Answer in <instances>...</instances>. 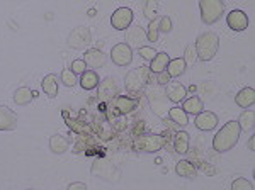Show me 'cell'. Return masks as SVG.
Masks as SVG:
<instances>
[{"label":"cell","mask_w":255,"mask_h":190,"mask_svg":"<svg viewBox=\"0 0 255 190\" xmlns=\"http://www.w3.org/2000/svg\"><path fill=\"white\" fill-rule=\"evenodd\" d=\"M90 43H92V34H90V29L85 26L75 27L68 34V39H67V44L73 49H85V48H89Z\"/></svg>","instance_id":"6"},{"label":"cell","mask_w":255,"mask_h":190,"mask_svg":"<svg viewBox=\"0 0 255 190\" xmlns=\"http://www.w3.org/2000/svg\"><path fill=\"white\" fill-rule=\"evenodd\" d=\"M165 144L163 134H143L134 139V150L143 153H157Z\"/></svg>","instance_id":"5"},{"label":"cell","mask_w":255,"mask_h":190,"mask_svg":"<svg viewBox=\"0 0 255 190\" xmlns=\"http://www.w3.org/2000/svg\"><path fill=\"white\" fill-rule=\"evenodd\" d=\"M249 150L254 151L255 150V138L254 136H250V141H249Z\"/></svg>","instance_id":"39"},{"label":"cell","mask_w":255,"mask_h":190,"mask_svg":"<svg viewBox=\"0 0 255 190\" xmlns=\"http://www.w3.org/2000/svg\"><path fill=\"white\" fill-rule=\"evenodd\" d=\"M143 15H145L148 20H153L158 17V2L157 0H145Z\"/></svg>","instance_id":"29"},{"label":"cell","mask_w":255,"mask_h":190,"mask_svg":"<svg viewBox=\"0 0 255 190\" xmlns=\"http://www.w3.org/2000/svg\"><path fill=\"white\" fill-rule=\"evenodd\" d=\"M187 95V89L184 87L180 82H168L165 85V97L168 98V102L172 104H180V102L186 98Z\"/></svg>","instance_id":"11"},{"label":"cell","mask_w":255,"mask_h":190,"mask_svg":"<svg viewBox=\"0 0 255 190\" xmlns=\"http://www.w3.org/2000/svg\"><path fill=\"white\" fill-rule=\"evenodd\" d=\"M148 100H150V105L151 109H153L155 114H158L160 117H163V110H168L170 107L165 105V100H168V98L165 97V92H163L162 89H158V87H151L150 90H148Z\"/></svg>","instance_id":"9"},{"label":"cell","mask_w":255,"mask_h":190,"mask_svg":"<svg viewBox=\"0 0 255 190\" xmlns=\"http://www.w3.org/2000/svg\"><path fill=\"white\" fill-rule=\"evenodd\" d=\"M225 2L223 0H199V10H201V20L206 26H213L221 19L225 14Z\"/></svg>","instance_id":"3"},{"label":"cell","mask_w":255,"mask_h":190,"mask_svg":"<svg viewBox=\"0 0 255 190\" xmlns=\"http://www.w3.org/2000/svg\"><path fill=\"white\" fill-rule=\"evenodd\" d=\"M218 122H220V119H218V115L215 112H209V110H201L199 114H196V121H194L196 127L199 131H204V133L216 129Z\"/></svg>","instance_id":"10"},{"label":"cell","mask_w":255,"mask_h":190,"mask_svg":"<svg viewBox=\"0 0 255 190\" xmlns=\"http://www.w3.org/2000/svg\"><path fill=\"white\" fill-rule=\"evenodd\" d=\"M34 98V95H32V90L27 89V87H20L14 92V102L17 105H27L29 102Z\"/></svg>","instance_id":"27"},{"label":"cell","mask_w":255,"mask_h":190,"mask_svg":"<svg viewBox=\"0 0 255 190\" xmlns=\"http://www.w3.org/2000/svg\"><path fill=\"white\" fill-rule=\"evenodd\" d=\"M61 84H63L65 87H73V85H77V75L72 72V70H68V68H65L63 72H61Z\"/></svg>","instance_id":"31"},{"label":"cell","mask_w":255,"mask_h":190,"mask_svg":"<svg viewBox=\"0 0 255 190\" xmlns=\"http://www.w3.org/2000/svg\"><path fill=\"white\" fill-rule=\"evenodd\" d=\"M175 173L179 177H182V179L194 180L197 177V168L191 160H180V162H177L175 165Z\"/></svg>","instance_id":"16"},{"label":"cell","mask_w":255,"mask_h":190,"mask_svg":"<svg viewBox=\"0 0 255 190\" xmlns=\"http://www.w3.org/2000/svg\"><path fill=\"white\" fill-rule=\"evenodd\" d=\"M84 61L87 63L89 68L97 70V68H102L106 65V55L101 51V49L90 48V49H87V51H85Z\"/></svg>","instance_id":"15"},{"label":"cell","mask_w":255,"mask_h":190,"mask_svg":"<svg viewBox=\"0 0 255 190\" xmlns=\"http://www.w3.org/2000/svg\"><path fill=\"white\" fill-rule=\"evenodd\" d=\"M242 134V127L237 121H230L226 122L223 127L216 133V136L213 138V150L216 153H225L230 151L232 148L237 146L238 139Z\"/></svg>","instance_id":"1"},{"label":"cell","mask_w":255,"mask_h":190,"mask_svg":"<svg viewBox=\"0 0 255 190\" xmlns=\"http://www.w3.org/2000/svg\"><path fill=\"white\" fill-rule=\"evenodd\" d=\"M17 127V114L5 105H0V131H14Z\"/></svg>","instance_id":"14"},{"label":"cell","mask_w":255,"mask_h":190,"mask_svg":"<svg viewBox=\"0 0 255 190\" xmlns=\"http://www.w3.org/2000/svg\"><path fill=\"white\" fill-rule=\"evenodd\" d=\"M43 92L48 95V97H56V94H58V80H56V77L53 75V73H49L43 78Z\"/></svg>","instance_id":"26"},{"label":"cell","mask_w":255,"mask_h":190,"mask_svg":"<svg viewBox=\"0 0 255 190\" xmlns=\"http://www.w3.org/2000/svg\"><path fill=\"white\" fill-rule=\"evenodd\" d=\"M146 31L139 26H134V27H128V32H126V44H129L131 48H141L146 44Z\"/></svg>","instance_id":"13"},{"label":"cell","mask_w":255,"mask_h":190,"mask_svg":"<svg viewBox=\"0 0 255 190\" xmlns=\"http://www.w3.org/2000/svg\"><path fill=\"white\" fill-rule=\"evenodd\" d=\"M238 124H240L242 131H250L254 129V122H255V112L254 110H244L238 117Z\"/></svg>","instance_id":"28"},{"label":"cell","mask_w":255,"mask_h":190,"mask_svg":"<svg viewBox=\"0 0 255 190\" xmlns=\"http://www.w3.org/2000/svg\"><path fill=\"white\" fill-rule=\"evenodd\" d=\"M111 60L118 67H128L133 61V49L126 43H118L116 46L111 49Z\"/></svg>","instance_id":"7"},{"label":"cell","mask_w":255,"mask_h":190,"mask_svg":"<svg viewBox=\"0 0 255 190\" xmlns=\"http://www.w3.org/2000/svg\"><path fill=\"white\" fill-rule=\"evenodd\" d=\"M79 84L84 90H94V89H97L99 84H101V78H99L96 70H85V72L80 75Z\"/></svg>","instance_id":"19"},{"label":"cell","mask_w":255,"mask_h":190,"mask_svg":"<svg viewBox=\"0 0 255 190\" xmlns=\"http://www.w3.org/2000/svg\"><path fill=\"white\" fill-rule=\"evenodd\" d=\"M133 19H134L133 10L128 9V7H119L111 15V26L116 29V31H126L133 24Z\"/></svg>","instance_id":"8"},{"label":"cell","mask_w":255,"mask_h":190,"mask_svg":"<svg viewBox=\"0 0 255 190\" xmlns=\"http://www.w3.org/2000/svg\"><path fill=\"white\" fill-rule=\"evenodd\" d=\"M168 119H170V122H174L175 126H187L189 124V114L182 107H177V105L168 109Z\"/></svg>","instance_id":"23"},{"label":"cell","mask_w":255,"mask_h":190,"mask_svg":"<svg viewBox=\"0 0 255 190\" xmlns=\"http://www.w3.org/2000/svg\"><path fill=\"white\" fill-rule=\"evenodd\" d=\"M232 189L233 190H254V185H252V182L245 180L244 177H238V179L232 182Z\"/></svg>","instance_id":"33"},{"label":"cell","mask_w":255,"mask_h":190,"mask_svg":"<svg viewBox=\"0 0 255 190\" xmlns=\"http://www.w3.org/2000/svg\"><path fill=\"white\" fill-rule=\"evenodd\" d=\"M186 68H187V65H186V61H184V58H174V60L168 61L167 73L170 75V78H179L186 73Z\"/></svg>","instance_id":"22"},{"label":"cell","mask_w":255,"mask_h":190,"mask_svg":"<svg viewBox=\"0 0 255 190\" xmlns=\"http://www.w3.org/2000/svg\"><path fill=\"white\" fill-rule=\"evenodd\" d=\"M155 75H157V84H158V85H162V87H165V85L168 84V82L172 80L170 75H168V73H167V70H165V72L155 73Z\"/></svg>","instance_id":"37"},{"label":"cell","mask_w":255,"mask_h":190,"mask_svg":"<svg viewBox=\"0 0 255 190\" xmlns=\"http://www.w3.org/2000/svg\"><path fill=\"white\" fill-rule=\"evenodd\" d=\"M168 61H170V56L167 55V53H157L155 55L153 60L150 61V72L151 73H160V72H165L167 70V65H168Z\"/></svg>","instance_id":"24"},{"label":"cell","mask_w":255,"mask_h":190,"mask_svg":"<svg viewBox=\"0 0 255 190\" xmlns=\"http://www.w3.org/2000/svg\"><path fill=\"white\" fill-rule=\"evenodd\" d=\"M184 61H186V65H194L196 60H197V53H196V46L194 44H187L186 49H184Z\"/></svg>","instance_id":"32"},{"label":"cell","mask_w":255,"mask_h":190,"mask_svg":"<svg viewBox=\"0 0 255 190\" xmlns=\"http://www.w3.org/2000/svg\"><path fill=\"white\" fill-rule=\"evenodd\" d=\"M254 102H255V90L252 87H245V89H242L240 92L235 95V104L238 107H242V109L252 107Z\"/></svg>","instance_id":"17"},{"label":"cell","mask_w":255,"mask_h":190,"mask_svg":"<svg viewBox=\"0 0 255 190\" xmlns=\"http://www.w3.org/2000/svg\"><path fill=\"white\" fill-rule=\"evenodd\" d=\"M87 68L89 67H87V63H85L84 60H75L72 63V68H70V70H72V72L75 73V75H82V73H84Z\"/></svg>","instance_id":"36"},{"label":"cell","mask_w":255,"mask_h":190,"mask_svg":"<svg viewBox=\"0 0 255 190\" xmlns=\"http://www.w3.org/2000/svg\"><path fill=\"white\" fill-rule=\"evenodd\" d=\"M189 143H191V138H189V133H186V131H177L174 134V150L179 155H187Z\"/></svg>","instance_id":"20"},{"label":"cell","mask_w":255,"mask_h":190,"mask_svg":"<svg viewBox=\"0 0 255 190\" xmlns=\"http://www.w3.org/2000/svg\"><path fill=\"white\" fill-rule=\"evenodd\" d=\"M68 190H87V185L82 184V182H75V184H70Z\"/></svg>","instance_id":"38"},{"label":"cell","mask_w":255,"mask_h":190,"mask_svg":"<svg viewBox=\"0 0 255 190\" xmlns=\"http://www.w3.org/2000/svg\"><path fill=\"white\" fill-rule=\"evenodd\" d=\"M49 150L55 155H63L68 150V139L61 134H55L49 138Z\"/></svg>","instance_id":"25"},{"label":"cell","mask_w":255,"mask_h":190,"mask_svg":"<svg viewBox=\"0 0 255 190\" xmlns=\"http://www.w3.org/2000/svg\"><path fill=\"white\" fill-rule=\"evenodd\" d=\"M114 107H116L121 114H129L138 107V100L133 97H126V95H118V97L114 98Z\"/></svg>","instance_id":"18"},{"label":"cell","mask_w":255,"mask_h":190,"mask_svg":"<svg viewBox=\"0 0 255 190\" xmlns=\"http://www.w3.org/2000/svg\"><path fill=\"white\" fill-rule=\"evenodd\" d=\"M226 24L232 31H237V32H242L249 27V17L244 10H232L228 15H226Z\"/></svg>","instance_id":"12"},{"label":"cell","mask_w":255,"mask_h":190,"mask_svg":"<svg viewBox=\"0 0 255 190\" xmlns=\"http://www.w3.org/2000/svg\"><path fill=\"white\" fill-rule=\"evenodd\" d=\"M138 53H139V56L143 58V60H146V61H151L155 58V55H157V49H153V48H150V46H141V48H138Z\"/></svg>","instance_id":"35"},{"label":"cell","mask_w":255,"mask_h":190,"mask_svg":"<svg viewBox=\"0 0 255 190\" xmlns=\"http://www.w3.org/2000/svg\"><path fill=\"white\" fill-rule=\"evenodd\" d=\"M172 27H174V24H172V19L168 17V15H163V17L158 19V29H160V32H163V34H168V32L172 31Z\"/></svg>","instance_id":"34"},{"label":"cell","mask_w":255,"mask_h":190,"mask_svg":"<svg viewBox=\"0 0 255 190\" xmlns=\"http://www.w3.org/2000/svg\"><path fill=\"white\" fill-rule=\"evenodd\" d=\"M150 68L148 67H139L133 72H129L125 78V87L128 92L131 94H136L141 92V89L145 87V84L150 82Z\"/></svg>","instance_id":"4"},{"label":"cell","mask_w":255,"mask_h":190,"mask_svg":"<svg viewBox=\"0 0 255 190\" xmlns=\"http://www.w3.org/2000/svg\"><path fill=\"white\" fill-rule=\"evenodd\" d=\"M182 109L186 110L187 114L196 115V114H199L201 110H204V102L201 100V97L192 95V97L184 98V100H182Z\"/></svg>","instance_id":"21"},{"label":"cell","mask_w":255,"mask_h":190,"mask_svg":"<svg viewBox=\"0 0 255 190\" xmlns=\"http://www.w3.org/2000/svg\"><path fill=\"white\" fill-rule=\"evenodd\" d=\"M158 36H160V29H158V17H157V19L150 20V26H148V31H146V38L150 43H157Z\"/></svg>","instance_id":"30"},{"label":"cell","mask_w":255,"mask_h":190,"mask_svg":"<svg viewBox=\"0 0 255 190\" xmlns=\"http://www.w3.org/2000/svg\"><path fill=\"white\" fill-rule=\"evenodd\" d=\"M194 46L197 53V60L211 61L218 55V49H220V38L213 31L203 32V34L197 36Z\"/></svg>","instance_id":"2"}]
</instances>
